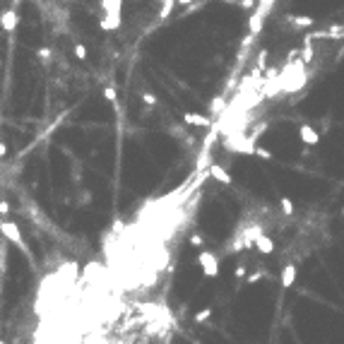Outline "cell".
Here are the masks:
<instances>
[{
    "label": "cell",
    "instance_id": "6da1fadb",
    "mask_svg": "<svg viewBox=\"0 0 344 344\" xmlns=\"http://www.w3.org/2000/svg\"><path fill=\"white\" fill-rule=\"evenodd\" d=\"M279 82H282V92H289V94L299 92V89L308 82L306 60H303V58H299V60H291V63H287V65L282 67V72H279Z\"/></svg>",
    "mask_w": 344,
    "mask_h": 344
},
{
    "label": "cell",
    "instance_id": "7a4b0ae2",
    "mask_svg": "<svg viewBox=\"0 0 344 344\" xmlns=\"http://www.w3.org/2000/svg\"><path fill=\"white\" fill-rule=\"evenodd\" d=\"M198 260H200L202 272H205L207 277H217V272H219V263H217V255H214V253L202 250L200 255H198Z\"/></svg>",
    "mask_w": 344,
    "mask_h": 344
},
{
    "label": "cell",
    "instance_id": "3957f363",
    "mask_svg": "<svg viewBox=\"0 0 344 344\" xmlns=\"http://www.w3.org/2000/svg\"><path fill=\"white\" fill-rule=\"evenodd\" d=\"M3 233L10 238L12 243H17L22 250H27V245H24V241H22V233H20V229H17L15 222H8V219H5V222H3Z\"/></svg>",
    "mask_w": 344,
    "mask_h": 344
},
{
    "label": "cell",
    "instance_id": "277c9868",
    "mask_svg": "<svg viewBox=\"0 0 344 344\" xmlns=\"http://www.w3.org/2000/svg\"><path fill=\"white\" fill-rule=\"evenodd\" d=\"M299 137L306 144H318V142H320V135H318V130H315L313 125H308V123H303V125L299 128Z\"/></svg>",
    "mask_w": 344,
    "mask_h": 344
},
{
    "label": "cell",
    "instance_id": "5b68a950",
    "mask_svg": "<svg viewBox=\"0 0 344 344\" xmlns=\"http://www.w3.org/2000/svg\"><path fill=\"white\" fill-rule=\"evenodd\" d=\"M17 22H20V17H17L15 10H5L3 17H0V27H3L5 32H15V29H17Z\"/></svg>",
    "mask_w": 344,
    "mask_h": 344
},
{
    "label": "cell",
    "instance_id": "8992f818",
    "mask_svg": "<svg viewBox=\"0 0 344 344\" xmlns=\"http://www.w3.org/2000/svg\"><path fill=\"white\" fill-rule=\"evenodd\" d=\"M210 174L214 176V181H219V183H224V186H231V176H229V171L222 168L219 164H212Z\"/></svg>",
    "mask_w": 344,
    "mask_h": 344
},
{
    "label": "cell",
    "instance_id": "52a82bcc",
    "mask_svg": "<svg viewBox=\"0 0 344 344\" xmlns=\"http://www.w3.org/2000/svg\"><path fill=\"white\" fill-rule=\"evenodd\" d=\"M183 123H188V125H198V128H207L210 121L200 116V113H183Z\"/></svg>",
    "mask_w": 344,
    "mask_h": 344
},
{
    "label": "cell",
    "instance_id": "ba28073f",
    "mask_svg": "<svg viewBox=\"0 0 344 344\" xmlns=\"http://www.w3.org/2000/svg\"><path fill=\"white\" fill-rule=\"evenodd\" d=\"M294 282H296V265H287L282 270V287L289 289Z\"/></svg>",
    "mask_w": 344,
    "mask_h": 344
},
{
    "label": "cell",
    "instance_id": "9c48e42d",
    "mask_svg": "<svg viewBox=\"0 0 344 344\" xmlns=\"http://www.w3.org/2000/svg\"><path fill=\"white\" fill-rule=\"evenodd\" d=\"M255 245H257V250H260V253H265V255H270V253L275 250V243H272V238H270V236H265V233H263V236H260V238L255 241Z\"/></svg>",
    "mask_w": 344,
    "mask_h": 344
},
{
    "label": "cell",
    "instance_id": "30bf717a",
    "mask_svg": "<svg viewBox=\"0 0 344 344\" xmlns=\"http://www.w3.org/2000/svg\"><path fill=\"white\" fill-rule=\"evenodd\" d=\"M287 20L296 24V29H308V27L315 24V20H313V17H306V15H301V17H291V15H289Z\"/></svg>",
    "mask_w": 344,
    "mask_h": 344
},
{
    "label": "cell",
    "instance_id": "8fae6325",
    "mask_svg": "<svg viewBox=\"0 0 344 344\" xmlns=\"http://www.w3.org/2000/svg\"><path fill=\"white\" fill-rule=\"evenodd\" d=\"M101 8L106 15H121V0H101Z\"/></svg>",
    "mask_w": 344,
    "mask_h": 344
},
{
    "label": "cell",
    "instance_id": "7c38bea8",
    "mask_svg": "<svg viewBox=\"0 0 344 344\" xmlns=\"http://www.w3.org/2000/svg\"><path fill=\"white\" fill-rule=\"evenodd\" d=\"M178 5V0H164L161 10H159V20H168V15L174 12V8Z\"/></svg>",
    "mask_w": 344,
    "mask_h": 344
},
{
    "label": "cell",
    "instance_id": "4fadbf2b",
    "mask_svg": "<svg viewBox=\"0 0 344 344\" xmlns=\"http://www.w3.org/2000/svg\"><path fill=\"white\" fill-rule=\"evenodd\" d=\"M72 51H75V58H77V60H87V46L84 44H75Z\"/></svg>",
    "mask_w": 344,
    "mask_h": 344
},
{
    "label": "cell",
    "instance_id": "5bb4252c",
    "mask_svg": "<svg viewBox=\"0 0 344 344\" xmlns=\"http://www.w3.org/2000/svg\"><path fill=\"white\" fill-rule=\"evenodd\" d=\"M279 202H282V207H284V214L291 217V214H294V205H291V200H289V198H279Z\"/></svg>",
    "mask_w": 344,
    "mask_h": 344
},
{
    "label": "cell",
    "instance_id": "9a60e30c",
    "mask_svg": "<svg viewBox=\"0 0 344 344\" xmlns=\"http://www.w3.org/2000/svg\"><path fill=\"white\" fill-rule=\"evenodd\" d=\"M104 99H106V101H116V99H118L116 89H113V87H104Z\"/></svg>",
    "mask_w": 344,
    "mask_h": 344
},
{
    "label": "cell",
    "instance_id": "2e32d148",
    "mask_svg": "<svg viewBox=\"0 0 344 344\" xmlns=\"http://www.w3.org/2000/svg\"><path fill=\"white\" fill-rule=\"evenodd\" d=\"M255 156H260V159H272V152L265 149V147H255Z\"/></svg>",
    "mask_w": 344,
    "mask_h": 344
},
{
    "label": "cell",
    "instance_id": "e0dca14e",
    "mask_svg": "<svg viewBox=\"0 0 344 344\" xmlns=\"http://www.w3.org/2000/svg\"><path fill=\"white\" fill-rule=\"evenodd\" d=\"M142 101L147 104V106H154V104H156V97H154V94H149V92H142Z\"/></svg>",
    "mask_w": 344,
    "mask_h": 344
},
{
    "label": "cell",
    "instance_id": "ac0fdd59",
    "mask_svg": "<svg viewBox=\"0 0 344 344\" xmlns=\"http://www.w3.org/2000/svg\"><path fill=\"white\" fill-rule=\"evenodd\" d=\"M210 308H205V311H200V313H198V315H195V320H198V322H202V320H207V318H210Z\"/></svg>",
    "mask_w": 344,
    "mask_h": 344
},
{
    "label": "cell",
    "instance_id": "d6986e66",
    "mask_svg": "<svg viewBox=\"0 0 344 344\" xmlns=\"http://www.w3.org/2000/svg\"><path fill=\"white\" fill-rule=\"evenodd\" d=\"M39 58H44V60L46 58H51V48H46V46L44 48H39Z\"/></svg>",
    "mask_w": 344,
    "mask_h": 344
},
{
    "label": "cell",
    "instance_id": "ffe728a7",
    "mask_svg": "<svg viewBox=\"0 0 344 344\" xmlns=\"http://www.w3.org/2000/svg\"><path fill=\"white\" fill-rule=\"evenodd\" d=\"M233 275H236L238 279L245 277V267H243V265H238V267H236V272H233Z\"/></svg>",
    "mask_w": 344,
    "mask_h": 344
},
{
    "label": "cell",
    "instance_id": "44dd1931",
    "mask_svg": "<svg viewBox=\"0 0 344 344\" xmlns=\"http://www.w3.org/2000/svg\"><path fill=\"white\" fill-rule=\"evenodd\" d=\"M253 3H255V0H241V8L250 10V8H253Z\"/></svg>",
    "mask_w": 344,
    "mask_h": 344
},
{
    "label": "cell",
    "instance_id": "7402d4cb",
    "mask_svg": "<svg viewBox=\"0 0 344 344\" xmlns=\"http://www.w3.org/2000/svg\"><path fill=\"white\" fill-rule=\"evenodd\" d=\"M190 243H193V245H202V238H200V236H190Z\"/></svg>",
    "mask_w": 344,
    "mask_h": 344
},
{
    "label": "cell",
    "instance_id": "603a6c76",
    "mask_svg": "<svg viewBox=\"0 0 344 344\" xmlns=\"http://www.w3.org/2000/svg\"><path fill=\"white\" fill-rule=\"evenodd\" d=\"M263 277V275H260V272H253V275H250V277H248V282H257V279Z\"/></svg>",
    "mask_w": 344,
    "mask_h": 344
},
{
    "label": "cell",
    "instance_id": "cb8c5ba5",
    "mask_svg": "<svg viewBox=\"0 0 344 344\" xmlns=\"http://www.w3.org/2000/svg\"><path fill=\"white\" fill-rule=\"evenodd\" d=\"M190 3H195V0H178V5H190Z\"/></svg>",
    "mask_w": 344,
    "mask_h": 344
},
{
    "label": "cell",
    "instance_id": "d4e9b609",
    "mask_svg": "<svg viewBox=\"0 0 344 344\" xmlns=\"http://www.w3.org/2000/svg\"><path fill=\"white\" fill-rule=\"evenodd\" d=\"M342 214H344V210H342Z\"/></svg>",
    "mask_w": 344,
    "mask_h": 344
}]
</instances>
